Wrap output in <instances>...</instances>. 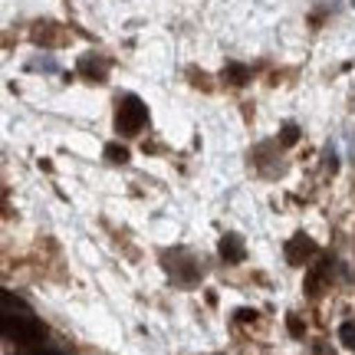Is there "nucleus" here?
<instances>
[{"label": "nucleus", "instance_id": "423d86ee", "mask_svg": "<svg viewBox=\"0 0 355 355\" xmlns=\"http://www.w3.org/2000/svg\"><path fill=\"white\" fill-rule=\"evenodd\" d=\"M220 76H224V83H230V86H243V83L250 79V69H247V66H241V63H227Z\"/></svg>", "mask_w": 355, "mask_h": 355}, {"label": "nucleus", "instance_id": "0eeeda50", "mask_svg": "<svg viewBox=\"0 0 355 355\" xmlns=\"http://www.w3.org/2000/svg\"><path fill=\"white\" fill-rule=\"evenodd\" d=\"M326 270H329V263L322 260V263H319L316 270H313V277H309V286H306V293H313V296H316V293L322 290V279H326Z\"/></svg>", "mask_w": 355, "mask_h": 355}, {"label": "nucleus", "instance_id": "ddd939ff", "mask_svg": "<svg viewBox=\"0 0 355 355\" xmlns=\"http://www.w3.org/2000/svg\"><path fill=\"white\" fill-rule=\"evenodd\" d=\"M316 355H329V349H326V345L319 343V345H316Z\"/></svg>", "mask_w": 355, "mask_h": 355}, {"label": "nucleus", "instance_id": "f8f14e48", "mask_svg": "<svg viewBox=\"0 0 355 355\" xmlns=\"http://www.w3.org/2000/svg\"><path fill=\"white\" fill-rule=\"evenodd\" d=\"M237 319H241V322H257V313H254V309H241V313H237Z\"/></svg>", "mask_w": 355, "mask_h": 355}, {"label": "nucleus", "instance_id": "7ed1b4c3", "mask_svg": "<svg viewBox=\"0 0 355 355\" xmlns=\"http://www.w3.org/2000/svg\"><path fill=\"white\" fill-rule=\"evenodd\" d=\"M283 254H286V260H290L293 266H306L313 257L319 254V250H316V241H313V237H306V234H293L290 241H286V247H283Z\"/></svg>", "mask_w": 355, "mask_h": 355}, {"label": "nucleus", "instance_id": "f257e3e1", "mask_svg": "<svg viewBox=\"0 0 355 355\" xmlns=\"http://www.w3.org/2000/svg\"><path fill=\"white\" fill-rule=\"evenodd\" d=\"M3 303H7L3 306V336L7 339H17L20 345H37L46 336V329L26 313V306L20 300H13L10 293H3Z\"/></svg>", "mask_w": 355, "mask_h": 355}, {"label": "nucleus", "instance_id": "39448f33", "mask_svg": "<svg viewBox=\"0 0 355 355\" xmlns=\"http://www.w3.org/2000/svg\"><path fill=\"white\" fill-rule=\"evenodd\" d=\"M217 250H220V260H224V263H241L243 260V241L237 234H224Z\"/></svg>", "mask_w": 355, "mask_h": 355}, {"label": "nucleus", "instance_id": "4468645a", "mask_svg": "<svg viewBox=\"0 0 355 355\" xmlns=\"http://www.w3.org/2000/svg\"><path fill=\"white\" fill-rule=\"evenodd\" d=\"M37 355H60V352H50V349H43V352H37Z\"/></svg>", "mask_w": 355, "mask_h": 355}, {"label": "nucleus", "instance_id": "9b49d317", "mask_svg": "<svg viewBox=\"0 0 355 355\" xmlns=\"http://www.w3.org/2000/svg\"><path fill=\"white\" fill-rule=\"evenodd\" d=\"M286 329H290V336L303 339V336H306V322L296 316V313H290V316H286Z\"/></svg>", "mask_w": 355, "mask_h": 355}, {"label": "nucleus", "instance_id": "9d476101", "mask_svg": "<svg viewBox=\"0 0 355 355\" xmlns=\"http://www.w3.org/2000/svg\"><path fill=\"white\" fill-rule=\"evenodd\" d=\"M339 339H343L345 349L355 352V322H343V326H339Z\"/></svg>", "mask_w": 355, "mask_h": 355}, {"label": "nucleus", "instance_id": "6e6552de", "mask_svg": "<svg viewBox=\"0 0 355 355\" xmlns=\"http://www.w3.org/2000/svg\"><path fill=\"white\" fill-rule=\"evenodd\" d=\"M105 158H109L112 165H125V162H128V148H122V145H105Z\"/></svg>", "mask_w": 355, "mask_h": 355}, {"label": "nucleus", "instance_id": "1a4fd4ad", "mask_svg": "<svg viewBox=\"0 0 355 355\" xmlns=\"http://www.w3.org/2000/svg\"><path fill=\"white\" fill-rule=\"evenodd\" d=\"M296 141H300V125H283V132H279V145H283V148H290V145H296Z\"/></svg>", "mask_w": 355, "mask_h": 355}, {"label": "nucleus", "instance_id": "20e7f679", "mask_svg": "<svg viewBox=\"0 0 355 355\" xmlns=\"http://www.w3.org/2000/svg\"><path fill=\"white\" fill-rule=\"evenodd\" d=\"M79 73H83L86 79L102 83V79L109 76V60H105V56H96V53H86V56L79 60Z\"/></svg>", "mask_w": 355, "mask_h": 355}, {"label": "nucleus", "instance_id": "f03ea898", "mask_svg": "<svg viewBox=\"0 0 355 355\" xmlns=\"http://www.w3.org/2000/svg\"><path fill=\"white\" fill-rule=\"evenodd\" d=\"M148 122V105L139 96H122L115 105V132L119 135H139Z\"/></svg>", "mask_w": 355, "mask_h": 355}]
</instances>
